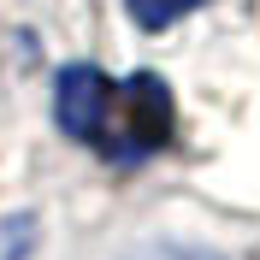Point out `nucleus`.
<instances>
[{
  "mask_svg": "<svg viewBox=\"0 0 260 260\" xmlns=\"http://www.w3.org/2000/svg\"><path fill=\"white\" fill-rule=\"evenodd\" d=\"M36 243V213H6L0 219V260H24Z\"/></svg>",
  "mask_w": 260,
  "mask_h": 260,
  "instance_id": "obj_4",
  "label": "nucleus"
},
{
  "mask_svg": "<svg viewBox=\"0 0 260 260\" xmlns=\"http://www.w3.org/2000/svg\"><path fill=\"white\" fill-rule=\"evenodd\" d=\"M142 260H207V254H142Z\"/></svg>",
  "mask_w": 260,
  "mask_h": 260,
  "instance_id": "obj_5",
  "label": "nucleus"
},
{
  "mask_svg": "<svg viewBox=\"0 0 260 260\" xmlns=\"http://www.w3.org/2000/svg\"><path fill=\"white\" fill-rule=\"evenodd\" d=\"M107 107H113V83L101 77L95 65H65L59 89H53V113H59V130L77 136V142H101L107 130Z\"/></svg>",
  "mask_w": 260,
  "mask_h": 260,
  "instance_id": "obj_2",
  "label": "nucleus"
},
{
  "mask_svg": "<svg viewBox=\"0 0 260 260\" xmlns=\"http://www.w3.org/2000/svg\"><path fill=\"white\" fill-rule=\"evenodd\" d=\"M166 136H172V95H166V83L148 77V71L124 77V83L113 89L107 130H101L95 148H107L118 166H130V160H148Z\"/></svg>",
  "mask_w": 260,
  "mask_h": 260,
  "instance_id": "obj_1",
  "label": "nucleus"
},
{
  "mask_svg": "<svg viewBox=\"0 0 260 260\" xmlns=\"http://www.w3.org/2000/svg\"><path fill=\"white\" fill-rule=\"evenodd\" d=\"M130 6V18L142 24V30H166V24H178L183 12H195L201 0H124Z\"/></svg>",
  "mask_w": 260,
  "mask_h": 260,
  "instance_id": "obj_3",
  "label": "nucleus"
}]
</instances>
